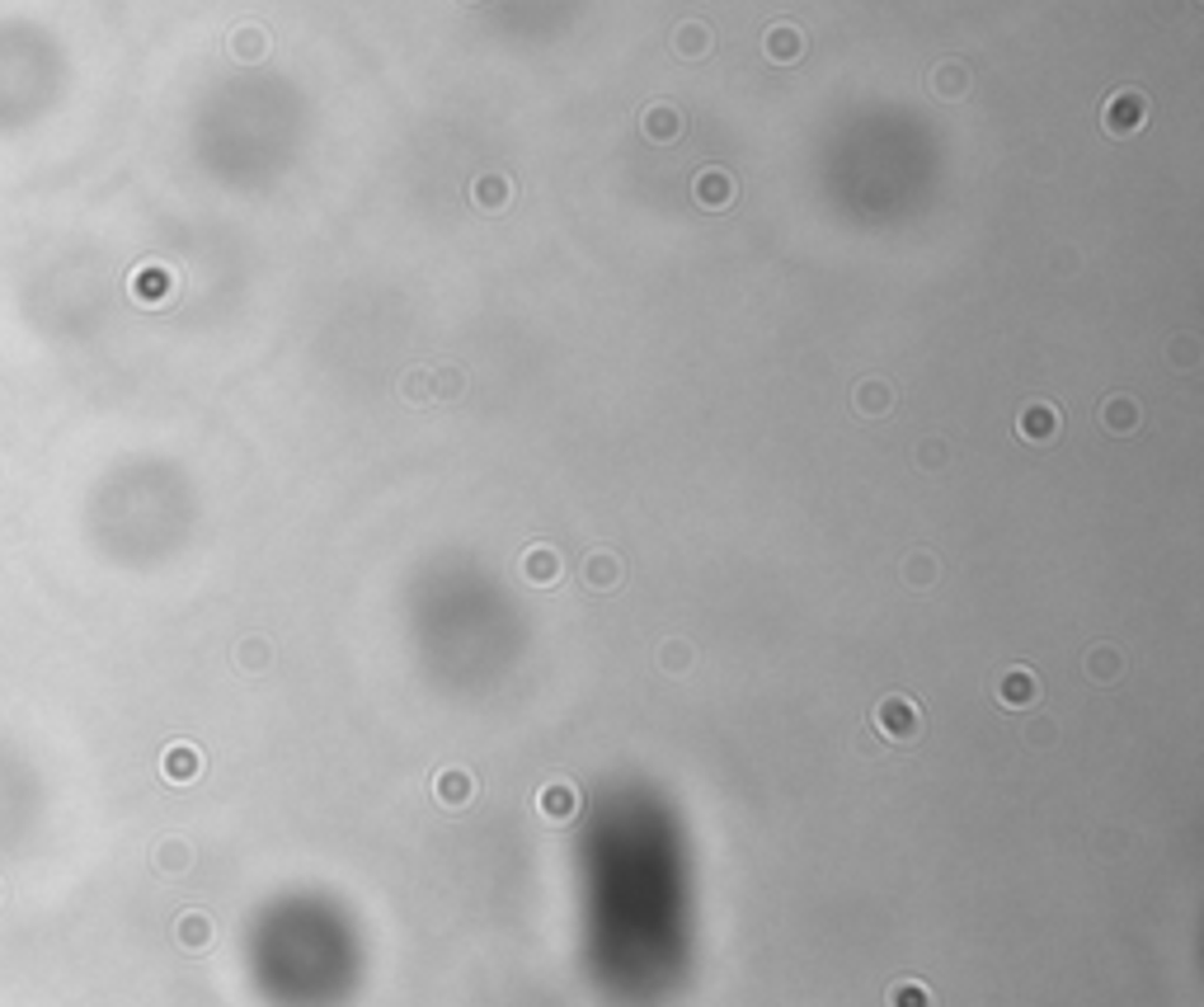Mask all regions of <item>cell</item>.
Listing matches in <instances>:
<instances>
[{"mask_svg":"<svg viewBox=\"0 0 1204 1007\" xmlns=\"http://www.w3.org/2000/svg\"><path fill=\"white\" fill-rule=\"evenodd\" d=\"M889 1007H932V994L918 979H899L889 989Z\"/></svg>","mask_w":1204,"mask_h":1007,"instance_id":"cell-15","label":"cell"},{"mask_svg":"<svg viewBox=\"0 0 1204 1007\" xmlns=\"http://www.w3.org/2000/svg\"><path fill=\"white\" fill-rule=\"evenodd\" d=\"M617 579H621L617 555H593V561H588V584H593V589H612Z\"/></svg>","mask_w":1204,"mask_h":1007,"instance_id":"cell-16","label":"cell"},{"mask_svg":"<svg viewBox=\"0 0 1204 1007\" xmlns=\"http://www.w3.org/2000/svg\"><path fill=\"white\" fill-rule=\"evenodd\" d=\"M1101 123H1106L1110 137H1134L1139 127L1148 123V99L1144 90H1115L1106 104V113H1101Z\"/></svg>","mask_w":1204,"mask_h":1007,"instance_id":"cell-1","label":"cell"},{"mask_svg":"<svg viewBox=\"0 0 1204 1007\" xmlns=\"http://www.w3.org/2000/svg\"><path fill=\"white\" fill-rule=\"evenodd\" d=\"M198 767H203V758H198L194 744H174V749L165 753V777H170V782H189V777H198Z\"/></svg>","mask_w":1204,"mask_h":1007,"instance_id":"cell-13","label":"cell"},{"mask_svg":"<svg viewBox=\"0 0 1204 1007\" xmlns=\"http://www.w3.org/2000/svg\"><path fill=\"white\" fill-rule=\"evenodd\" d=\"M876 730L885 739H894V744H903V739H918V730H923V711H918V701L885 697L876 706Z\"/></svg>","mask_w":1204,"mask_h":1007,"instance_id":"cell-2","label":"cell"},{"mask_svg":"<svg viewBox=\"0 0 1204 1007\" xmlns=\"http://www.w3.org/2000/svg\"><path fill=\"white\" fill-rule=\"evenodd\" d=\"M640 127H645L649 142H678L682 137V113L669 109V104H655V109H645Z\"/></svg>","mask_w":1204,"mask_h":1007,"instance_id":"cell-9","label":"cell"},{"mask_svg":"<svg viewBox=\"0 0 1204 1007\" xmlns=\"http://www.w3.org/2000/svg\"><path fill=\"white\" fill-rule=\"evenodd\" d=\"M889 401H894V395H889L885 381H861V386H856V410H861V415H885Z\"/></svg>","mask_w":1204,"mask_h":1007,"instance_id":"cell-14","label":"cell"},{"mask_svg":"<svg viewBox=\"0 0 1204 1007\" xmlns=\"http://www.w3.org/2000/svg\"><path fill=\"white\" fill-rule=\"evenodd\" d=\"M692 194H696V203H701L705 212H725L734 203V174L720 170V165H705V170L696 174Z\"/></svg>","mask_w":1204,"mask_h":1007,"instance_id":"cell-3","label":"cell"},{"mask_svg":"<svg viewBox=\"0 0 1204 1007\" xmlns=\"http://www.w3.org/2000/svg\"><path fill=\"white\" fill-rule=\"evenodd\" d=\"M536 810L546 814V819H556V824L574 819V810H579V791H574L570 782H551V787L536 796Z\"/></svg>","mask_w":1204,"mask_h":1007,"instance_id":"cell-7","label":"cell"},{"mask_svg":"<svg viewBox=\"0 0 1204 1007\" xmlns=\"http://www.w3.org/2000/svg\"><path fill=\"white\" fill-rule=\"evenodd\" d=\"M1096 669V678H1115V669H1119V659H1115V650H1096L1092 659H1087V674Z\"/></svg>","mask_w":1204,"mask_h":1007,"instance_id":"cell-20","label":"cell"},{"mask_svg":"<svg viewBox=\"0 0 1204 1007\" xmlns=\"http://www.w3.org/2000/svg\"><path fill=\"white\" fill-rule=\"evenodd\" d=\"M804 52V38H800V29H791V24H777L772 34H767V57L772 62H795Z\"/></svg>","mask_w":1204,"mask_h":1007,"instance_id":"cell-11","label":"cell"},{"mask_svg":"<svg viewBox=\"0 0 1204 1007\" xmlns=\"http://www.w3.org/2000/svg\"><path fill=\"white\" fill-rule=\"evenodd\" d=\"M235 48H241V57H259V52L268 48V38H255V34H250V38H235Z\"/></svg>","mask_w":1204,"mask_h":1007,"instance_id":"cell-22","label":"cell"},{"mask_svg":"<svg viewBox=\"0 0 1204 1007\" xmlns=\"http://www.w3.org/2000/svg\"><path fill=\"white\" fill-rule=\"evenodd\" d=\"M1058 424H1063V419H1058L1054 406H1045V401H1031V406L1022 410V424H1016V429H1022V438H1031V442H1054L1058 438Z\"/></svg>","mask_w":1204,"mask_h":1007,"instance_id":"cell-5","label":"cell"},{"mask_svg":"<svg viewBox=\"0 0 1204 1007\" xmlns=\"http://www.w3.org/2000/svg\"><path fill=\"white\" fill-rule=\"evenodd\" d=\"M207 933H212V927H207V918H184L179 922V942L184 946H203Z\"/></svg>","mask_w":1204,"mask_h":1007,"instance_id":"cell-19","label":"cell"},{"mask_svg":"<svg viewBox=\"0 0 1204 1007\" xmlns=\"http://www.w3.org/2000/svg\"><path fill=\"white\" fill-rule=\"evenodd\" d=\"M405 395H410V401H428V372H419V377H405Z\"/></svg>","mask_w":1204,"mask_h":1007,"instance_id":"cell-21","label":"cell"},{"mask_svg":"<svg viewBox=\"0 0 1204 1007\" xmlns=\"http://www.w3.org/2000/svg\"><path fill=\"white\" fill-rule=\"evenodd\" d=\"M964 86H970V75H964V66H941L937 71V95L946 99H960Z\"/></svg>","mask_w":1204,"mask_h":1007,"instance_id":"cell-17","label":"cell"},{"mask_svg":"<svg viewBox=\"0 0 1204 1007\" xmlns=\"http://www.w3.org/2000/svg\"><path fill=\"white\" fill-rule=\"evenodd\" d=\"M1035 697H1040V683H1035L1031 669H1007L998 683V701L1002 706H1035Z\"/></svg>","mask_w":1204,"mask_h":1007,"instance_id":"cell-6","label":"cell"},{"mask_svg":"<svg viewBox=\"0 0 1204 1007\" xmlns=\"http://www.w3.org/2000/svg\"><path fill=\"white\" fill-rule=\"evenodd\" d=\"M664 664H669V669H682V664H687V645H669V650H664Z\"/></svg>","mask_w":1204,"mask_h":1007,"instance_id":"cell-23","label":"cell"},{"mask_svg":"<svg viewBox=\"0 0 1204 1007\" xmlns=\"http://www.w3.org/2000/svg\"><path fill=\"white\" fill-rule=\"evenodd\" d=\"M471 194H475V208L504 212L509 208V198H513V184H509V174H480Z\"/></svg>","mask_w":1204,"mask_h":1007,"instance_id":"cell-10","label":"cell"},{"mask_svg":"<svg viewBox=\"0 0 1204 1007\" xmlns=\"http://www.w3.org/2000/svg\"><path fill=\"white\" fill-rule=\"evenodd\" d=\"M523 575L532 579V584H556V575H560L556 551H551V546H532V551L523 555Z\"/></svg>","mask_w":1204,"mask_h":1007,"instance_id":"cell-12","label":"cell"},{"mask_svg":"<svg viewBox=\"0 0 1204 1007\" xmlns=\"http://www.w3.org/2000/svg\"><path fill=\"white\" fill-rule=\"evenodd\" d=\"M673 43H678V52H682V57H701V52H705V43H711V38H705V29H701V24H687L678 38H673Z\"/></svg>","mask_w":1204,"mask_h":1007,"instance_id":"cell-18","label":"cell"},{"mask_svg":"<svg viewBox=\"0 0 1204 1007\" xmlns=\"http://www.w3.org/2000/svg\"><path fill=\"white\" fill-rule=\"evenodd\" d=\"M433 791H438V800L448 805V810H462V805H471V796H475V777L466 773V767H442V773L433 777Z\"/></svg>","mask_w":1204,"mask_h":1007,"instance_id":"cell-4","label":"cell"},{"mask_svg":"<svg viewBox=\"0 0 1204 1007\" xmlns=\"http://www.w3.org/2000/svg\"><path fill=\"white\" fill-rule=\"evenodd\" d=\"M1101 429L1115 433V438L1134 433L1139 429V406H1134L1130 395H1106V406H1101Z\"/></svg>","mask_w":1204,"mask_h":1007,"instance_id":"cell-8","label":"cell"}]
</instances>
